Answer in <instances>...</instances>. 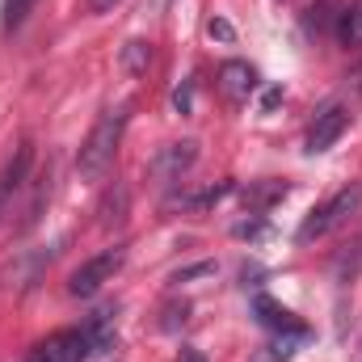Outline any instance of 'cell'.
<instances>
[{"instance_id": "1", "label": "cell", "mask_w": 362, "mask_h": 362, "mask_svg": "<svg viewBox=\"0 0 362 362\" xmlns=\"http://www.w3.org/2000/svg\"><path fill=\"white\" fill-rule=\"evenodd\" d=\"M122 131H127V114H122V110H105V114L93 122V131L85 135V144H81V152H76L81 177L97 181L110 165H114V152H118V144H122Z\"/></svg>"}, {"instance_id": "2", "label": "cell", "mask_w": 362, "mask_h": 362, "mask_svg": "<svg viewBox=\"0 0 362 362\" xmlns=\"http://www.w3.org/2000/svg\"><path fill=\"white\" fill-rule=\"evenodd\" d=\"M362 206V181H354V185H346V189H337L325 206H316L303 223H299V232H295V240L299 245H312V240H320V236H329L333 228H341L354 211Z\"/></svg>"}, {"instance_id": "3", "label": "cell", "mask_w": 362, "mask_h": 362, "mask_svg": "<svg viewBox=\"0 0 362 362\" xmlns=\"http://www.w3.org/2000/svg\"><path fill=\"white\" fill-rule=\"evenodd\" d=\"M122 262H127V249H105V253H97L89 262H81L72 278H68V291L76 295V299H89L97 295L105 282H114V274L122 270Z\"/></svg>"}, {"instance_id": "4", "label": "cell", "mask_w": 362, "mask_h": 362, "mask_svg": "<svg viewBox=\"0 0 362 362\" xmlns=\"http://www.w3.org/2000/svg\"><path fill=\"white\" fill-rule=\"evenodd\" d=\"M89 354H93V346H89L85 329H59L47 341H38L34 362H85Z\"/></svg>"}, {"instance_id": "5", "label": "cell", "mask_w": 362, "mask_h": 362, "mask_svg": "<svg viewBox=\"0 0 362 362\" xmlns=\"http://www.w3.org/2000/svg\"><path fill=\"white\" fill-rule=\"evenodd\" d=\"M346 127H350V110L346 105H325L320 114H316V122H312V131H308V152L316 156V152H329L341 135H346Z\"/></svg>"}, {"instance_id": "6", "label": "cell", "mask_w": 362, "mask_h": 362, "mask_svg": "<svg viewBox=\"0 0 362 362\" xmlns=\"http://www.w3.org/2000/svg\"><path fill=\"white\" fill-rule=\"evenodd\" d=\"M194 160H198V144H189V139H185V144H169V148L152 160V173H156V177L177 181L181 173L194 165Z\"/></svg>"}, {"instance_id": "7", "label": "cell", "mask_w": 362, "mask_h": 362, "mask_svg": "<svg viewBox=\"0 0 362 362\" xmlns=\"http://www.w3.org/2000/svg\"><path fill=\"white\" fill-rule=\"evenodd\" d=\"M219 89L228 93L232 101H245L249 93L257 89V72H253L245 59H228V64L219 68Z\"/></svg>"}, {"instance_id": "8", "label": "cell", "mask_w": 362, "mask_h": 362, "mask_svg": "<svg viewBox=\"0 0 362 362\" xmlns=\"http://www.w3.org/2000/svg\"><path fill=\"white\" fill-rule=\"evenodd\" d=\"M253 316H257L266 329H274V333H299V329H303V325L295 320V312L282 308V303L270 299V295H257V299H253Z\"/></svg>"}, {"instance_id": "9", "label": "cell", "mask_w": 362, "mask_h": 362, "mask_svg": "<svg viewBox=\"0 0 362 362\" xmlns=\"http://www.w3.org/2000/svg\"><path fill=\"white\" fill-rule=\"evenodd\" d=\"M30 160H34V148H30V144H21V148H17V156L8 160V169L0 173V198H8V194L25 181V173H30Z\"/></svg>"}, {"instance_id": "10", "label": "cell", "mask_w": 362, "mask_h": 362, "mask_svg": "<svg viewBox=\"0 0 362 362\" xmlns=\"http://www.w3.org/2000/svg\"><path fill=\"white\" fill-rule=\"evenodd\" d=\"M337 38L346 47H362V0L341 8V21H337Z\"/></svg>"}, {"instance_id": "11", "label": "cell", "mask_w": 362, "mask_h": 362, "mask_svg": "<svg viewBox=\"0 0 362 362\" xmlns=\"http://www.w3.org/2000/svg\"><path fill=\"white\" fill-rule=\"evenodd\" d=\"M148 64H152V42L131 38V42L122 47V68H127L131 76H139V72H148Z\"/></svg>"}, {"instance_id": "12", "label": "cell", "mask_w": 362, "mask_h": 362, "mask_svg": "<svg viewBox=\"0 0 362 362\" xmlns=\"http://www.w3.org/2000/svg\"><path fill=\"white\" fill-rule=\"evenodd\" d=\"M85 333H89L93 350H110L114 346V312H97L89 325H85Z\"/></svg>"}, {"instance_id": "13", "label": "cell", "mask_w": 362, "mask_h": 362, "mask_svg": "<svg viewBox=\"0 0 362 362\" xmlns=\"http://www.w3.org/2000/svg\"><path fill=\"white\" fill-rule=\"evenodd\" d=\"M30 8H34V0H4V8H0L4 30H17V25L30 17Z\"/></svg>"}, {"instance_id": "14", "label": "cell", "mask_w": 362, "mask_h": 362, "mask_svg": "<svg viewBox=\"0 0 362 362\" xmlns=\"http://www.w3.org/2000/svg\"><path fill=\"white\" fill-rule=\"evenodd\" d=\"M303 337H308V329H299V333H286V337H278V341L270 346V354H266V358H270V362H286L291 354H295V346H299Z\"/></svg>"}, {"instance_id": "15", "label": "cell", "mask_w": 362, "mask_h": 362, "mask_svg": "<svg viewBox=\"0 0 362 362\" xmlns=\"http://www.w3.org/2000/svg\"><path fill=\"white\" fill-rule=\"evenodd\" d=\"M286 194V185L282 181H274V185H262V189H249L245 198H257V202H270V198H282Z\"/></svg>"}, {"instance_id": "16", "label": "cell", "mask_w": 362, "mask_h": 362, "mask_svg": "<svg viewBox=\"0 0 362 362\" xmlns=\"http://www.w3.org/2000/svg\"><path fill=\"white\" fill-rule=\"evenodd\" d=\"M206 30H211V38H223V42H232V38H236V30H232L223 17H211V21H206Z\"/></svg>"}, {"instance_id": "17", "label": "cell", "mask_w": 362, "mask_h": 362, "mask_svg": "<svg viewBox=\"0 0 362 362\" xmlns=\"http://www.w3.org/2000/svg\"><path fill=\"white\" fill-rule=\"evenodd\" d=\"M114 4H118V0H89L93 13H105V8H114Z\"/></svg>"}, {"instance_id": "18", "label": "cell", "mask_w": 362, "mask_h": 362, "mask_svg": "<svg viewBox=\"0 0 362 362\" xmlns=\"http://www.w3.org/2000/svg\"><path fill=\"white\" fill-rule=\"evenodd\" d=\"M177 362H206V358H202L198 350H181V358H177Z\"/></svg>"}, {"instance_id": "19", "label": "cell", "mask_w": 362, "mask_h": 362, "mask_svg": "<svg viewBox=\"0 0 362 362\" xmlns=\"http://www.w3.org/2000/svg\"><path fill=\"white\" fill-rule=\"evenodd\" d=\"M278 101H282V89H270V93H266V110H270V105H278Z\"/></svg>"}, {"instance_id": "20", "label": "cell", "mask_w": 362, "mask_h": 362, "mask_svg": "<svg viewBox=\"0 0 362 362\" xmlns=\"http://www.w3.org/2000/svg\"><path fill=\"white\" fill-rule=\"evenodd\" d=\"M165 4H169V0H165Z\"/></svg>"}]
</instances>
